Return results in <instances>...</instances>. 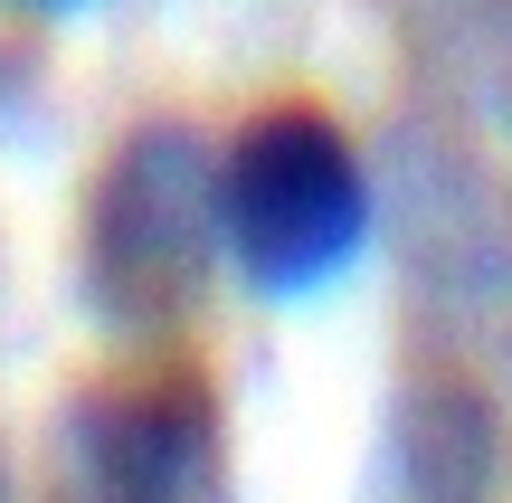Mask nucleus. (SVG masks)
<instances>
[{
	"mask_svg": "<svg viewBox=\"0 0 512 503\" xmlns=\"http://www.w3.org/2000/svg\"><path fill=\"white\" fill-rule=\"evenodd\" d=\"M219 152L190 124H143L105 152L76 228V295L114 342H162L209 304L219 266Z\"/></svg>",
	"mask_w": 512,
	"mask_h": 503,
	"instance_id": "obj_1",
	"label": "nucleus"
},
{
	"mask_svg": "<svg viewBox=\"0 0 512 503\" xmlns=\"http://www.w3.org/2000/svg\"><path fill=\"white\" fill-rule=\"evenodd\" d=\"M219 228L266 304H313L370 257L380 190L323 105H275L219 152Z\"/></svg>",
	"mask_w": 512,
	"mask_h": 503,
	"instance_id": "obj_2",
	"label": "nucleus"
},
{
	"mask_svg": "<svg viewBox=\"0 0 512 503\" xmlns=\"http://www.w3.org/2000/svg\"><path fill=\"white\" fill-rule=\"evenodd\" d=\"M67 456L95 503H209L219 409L200 380H95L67 409Z\"/></svg>",
	"mask_w": 512,
	"mask_h": 503,
	"instance_id": "obj_3",
	"label": "nucleus"
},
{
	"mask_svg": "<svg viewBox=\"0 0 512 503\" xmlns=\"http://www.w3.org/2000/svg\"><path fill=\"white\" fill-rule=\"evenodd\" d=\"M503 437L484 390L465 380H408L370 456V503H494Z\"/></svg>",
	"mask_w": 512,
	"mask_h": 503,
	"instance_id": "obj_4",
	"label": "nucleus"
},
{
	"mask_svg": "<svg viewBox=\"0 0 512 503\" xmlns=\"http://www.w3.org/2000/svg\"><path fill=\"white\" fill-rule=\"evenodd\" d=\"M38 10H86V0H38Z\"/></svg>",
	"mask_w": 512,
	"mask_h": 503,
	"instance_id": "obj_5",
	"label": "nucleus"
},
{
	"mask_svg": "<svg viewBox=\"0 0 512 503\" xmlns=\"http://www.w3.org/2000/svg\"><path fill=\"white\" fill-rule=\"evenodd\" d=\"M0 503H10V475H0Z\"/></svg>",
	"mask_w": 512,
	"mask_h": 503,
	"instance_id": "obj_6",
	"label": "nucleus"
}]
</instances>
